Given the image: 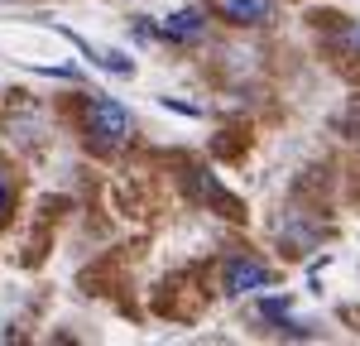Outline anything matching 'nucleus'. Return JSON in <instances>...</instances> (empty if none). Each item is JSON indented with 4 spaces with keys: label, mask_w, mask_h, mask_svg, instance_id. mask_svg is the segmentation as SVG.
I'll return each instance as SVG.
<instances>
[{
    "label": "nucleus",
    "mask_w": 360,
    "mask_h": 346,
    "mask_svg": "<svg viewBox=\"0 0 360 346\" xmlns=\"http://www.w3.org/2000/svg\"><path fill=\"white\" fill-rule=\"evenodd\" d=\"M82 130H86V144L96 149V154H111V149H120V144L130 140V111L125 106H115L111 96H91L82 111Z\"/></svg>",
    "instance_id": "f257e3e1"
},
{
    "label": "nucleus",
    "mask_w": 360,
    "mask_h": 346,
    "mask_svg": "<svg viewBox=\"0 0 360 346\" xmlns=\"http://www.w3.org/2000/svg\"><path fill=\"white\" fill-rule=\"evenodd\" d=\"M10 198H15V193H10V169L0 164V222H5V212H10Z\"/></svg>",
    "instance_id": "39448f33"
},
{
    "label": "nucleus",
    "mask_w": 360,
    "mask_h": 346,
    "mask_svg": "<svg viewBox=\"0 0 360 346\" xmlns=\"http://www.w3.org/2000/svg\"><path fill=\"white\" fill-rule=\"evenodd\" d=\"M217 15L231 25H269L278 20V5L274 0H217Z\"/></svg>",
    "instance_id": "7ed1b4c3"
},
{
    "label": "nucleus",
    "mask_w": 360,
    "mask_h": 346,
    "mask_svg": "<svg viewBox=\"0 0 360 346\" xmlns=\"http://www.w3.org/2000/svg\"><path fill=\"white\" fill-rule=\"evenodd\" d=\"M202 15H197V10H178V15H173V20H168V39H183V44H188V39H202Z\"/></svg>",
    "instance_id": "20e7f679"
},
{
    "label": "nucleus",
    "mask_w": 360,
    "mask_h": 346,
    "mask_svg": "<svg viewBox=\"0 0 360 346\" xmlns=\"http://www.w3.org/2000/svg\"><path fill=\"white\" fill-rule=\"evenodd\" d=\"M221 284H226V293H255V288H269V284H274V269H269L264 260L236 255L231 264H226Z\"/></svg>",
    "instance_id": "f03ea898"
}]
</instances>
